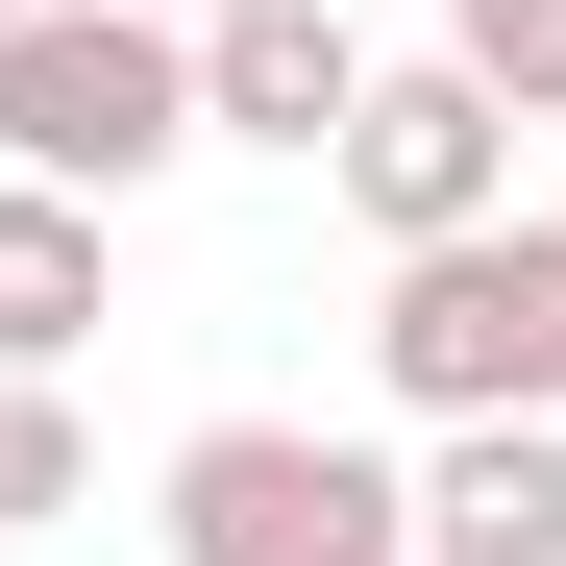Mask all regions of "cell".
Masks as SVG:
<instances>
[{
	"label": "cell",
	"instance_id": "obj_1",
	"mask_svg": "<svg viewBox=\"0 0 566 566\" xmlns=\"http://www.w3.org/2000/svg\"><path fill=\"white\" fill-rule=\"evenodd\" d=\"M0 172H50V198H148V172H198V25H148V0H25L0 25Z\"/></svg>",
	"mask_w": 566,
	"mask_h": 566
},
{
	"label": "cell",
	"instance_id": "obj_2",
	"mask_svg": "<svg viewBox=\"0 0 566 566\" xmlns=\"http://www.w3.org/2000/svg\"><path fill=\"white\" fill-rule=\"evenodd\" d=\"M369 369H395V419H566V222H443L395 247V296H369Z\"/></svg>",
	"mask_w": 566,
	"mask_h": 566
},
{
	"label": "cell",
	"instance_id": "obj_3",
	"mask_svg": "<svg viewBox=\"0 0 566 566\" xmlns=\"http://www.w3.org/2000/svg\"><path fill=\"white\" fill-rule=\"evenodd\" d=\"M172 566H419V468L321 419H198L172 443Z\"/></svg>",
	"mask_w": 566,
	"mask_h": 566
},
{
	"label": "cell",
	"instance_id": "obj_4",
	"mask_svg": "<svg viewBox=\"0 0 566 566\" xmlns=\"http://www.w3.org/2000/svg\"><path fill=\"white\" fill-rule=\"evenodd\" d=\"M345 222L369 247H443V222H493L517 198V99H493V74H468V50H369V99H345Z\"/></svg>",
	"mask_w": 566,
	"mask_h": 566
},
{
	"label": "cell",
	"instance_id": "obj_5",
	"mask_svg": "<svg viewBox=\"0 0 566 566\" xmlns=\"http://www.w3.org/2000/svg\"><path fill=\"white\" fill-rule=\"evenodd\" d=\"M345 99H369V25L345 0H198V148H345Z\"/></svg>",
	"mask_w": 566,
	"mask_h": 566
},
{
	"label": "cell",
	"instance_id": "obj_6",
	"mask_svg": "<svg viewBox=\"0 0 566 566\" xmlns=\"http://www.w3.org/2000/svg\"><path fill=\"white\" fill-rule=\"evenodd\" d=\"M419 566H566V419H443Z\"/></svg>",
	"mask_w": 566,
	"mask_h": 566
},
{
	"label": "cell",
	"instance_id": "obj_7",
	"mask_svg": "<svg viewBox=\"0 0 566 566\" xmlns=\"http://www.w3.org/2000/svg\"><path fill=\"white\" fill-rule=\"evenodd\" d=\"M99 321H124V222L50 198V172H0V369H74Z\"/></svg>",
	"mask_w": 566,
	"mask_h": 566
},
{
	"label": "cell",
	"instance_id": "obj_8",
	"mask_svg": "<svg viewBox=\"0 0 566 566\" xmlns=\"http://www.w3.org/2000/svg\"><path fill=\"white\" fill-rule=\"evenodd\" d=\"M99 517V419H74V369H0V542Z\"/></svg>",
	"mask_w": 566,
	"mask_h": 566
},
{
	"label": "cell",
	"instance_id": "obj_9",
	"mask_svg": "<svg viewBox=\"0 0 566 566\" xmlns=\"http://www.w3.org/2000/svg\"><path fill=\"white\" fill-rule=\"evenodd\" d=\"M443 50H468V74H493V99H517V124H566V0H443Z\"/></svg>",
	"mask_w": 566,
	"mask_h": 566
},
{
	"label": "cell",
	"instance_id": "obj_10",
	"mask_svg": "<svg viewBox=\"0 0 566 566\" xmlns=\"http://www.w3.org/2000/svg\"><path fill=\"white\" fill-rule=\"evenodd\" d=\"M148 25H198V0H148Z\"/></svg>",
	"mask_w": 566,
	"mask_h": 566
},
{
	"label": "cell",
	"instance_id": "obj_11",
	"mask_svg": "<svg viewBox=\"0 0 566 566\" xmlns=\"http://www.w3.org/2000/svg\"><path fill=\"white\" fill-rule=\"evenodd\" d=\"M0 25H25V0H0Z\"/></svg>",
	"mask_w": 566,
	"mask_h": 566
}]
</instances>
